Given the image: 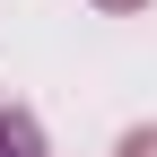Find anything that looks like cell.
<instances>
[{"instance_id": "1", "label": "cell", "mask_w": 157, "mask_h": 157, "mask_svg": "<svg viewBox=\"0 0 157 157\" xmlns=\"http://www.w3.org/2000/svg\"><path fill=\"white\" fill-rule=\"evenodd\" d=\"M0 157H44V131H35L17 105H0Z\"/></svg>"}, {"instance_id": "3", "label": "cell", "mask_w": 157, "mask_h": 157, "mask_svg": "<svg viewBox=\"0 0 157 157\" xmlns=\"http://www.w3.org/2000/svg\"><path fill=\"white\" fill-rule=\"evenodd\" d=\"M96 9H148V0H96Z\"/></svg>"}, {"instance_id": "2", "label": "cell", "mask_w": 157, "mask_h": 157, "mask_svg": "<svg viewBox=\"0 0 157 157\" xmlns=\"http://www.w3.org/2000/svg\"><path fill=\"white\" fill-rule=\"evenodd\" d=\"M113 157H157V131H122V148Z\"/></svg>"}]
</instances>
